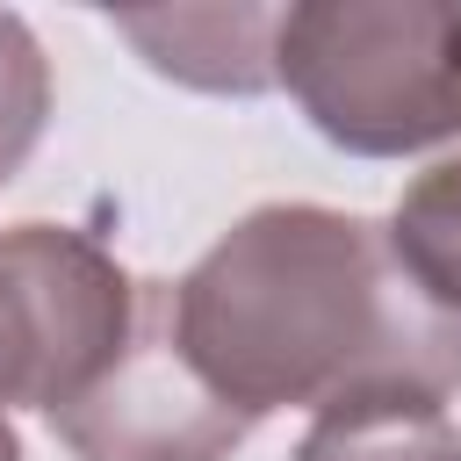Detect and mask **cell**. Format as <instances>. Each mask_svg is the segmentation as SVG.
<instances>
[{
    "instance_id": "52a82bcc",
    "label": "cell",
    "mask_w": 461,
    "mask_h": 461,
    "mask_svg": "<svg viewBox=\"0 0 461 461\" xmlns=\"http://www.w3.org/2000/svg\"><path fill=\"white\" fill-rule=\"evenodd\" d=\"M403 274L418 281V295L447 317H461V144L439 151L403 194H396V216L382 223Z\"/></svg>"
},
{
    "instance_id": "9c48e42d",
    "label": "cell",
    "mask_w": 461,
    "mask_h": 461,
    "mask_svg": "<svg viewBox=\"0 0 461 461\" xmlns=\"http://www.w3.org/2000/svg\"><path fill=\"white\" fill-rule=\"evenodd\" d=\"M0 461H22V439H14V425L0 418Z\"/></svg>"
},
{
    "instance_id": "5b68a950",
    "label": "cell",
    "mask_w": 461,
    "mask_h": 461,
    "mask_svg": "<svg viewBox=\"0 0 461 461\" xmlns=\"http://www.w3.org/2000/svg\"><path fill=\"white\" fill-rule=\"evenodd\" d=\"M122 43L158 79H180L194 94H267L274 86V29L281 7H130L108 14Z\"/></svg>"
},
{
    "instance_id": "6da1fadb",
    "label": "cell",
    "mask_w": 461,
    "mask_h": 461,
    "mask_svg": "<svg viewBox=\"0 0 461 461\" xmlns=\"http://www.w3.org/2000/svg\"><path fill=\"white\" fill-rule=\"evenodd\" d=\"M173 331L252 425L360 396L447 403L461 389V317L418 295L375 216L324 202L245 209L173 281Z\"/></svg>"
},
{
    "instance_id": "277c9868",
    "label": "cell",
    "mask_w": 461,
    "mask_h": 461,
    "mask_svg": "<svg viewBox=\"0 0 461 461\" xmlns=\"http://www.w3.org/2000/svg\"><path fill=\"white\" fill-rule=\"evenodd\" d=\"M72 461H230L252 418L230 411L173 331V281H137V324L122 353L50 411Z\"/></svg>"
},
{
    "instance_id": "3957f363",
    "label": "cell",
    "mask_w": 461,
    "mask_h": 461,
    "mask_svg": "<svg viewBox=\"0 0 461 461\" xmlns=\"http://www.w3.org/2000/svg\"><path fill=\"white\" fill-rule=\"evenodd\" d=\"M137 274L79 223L0 230V418L72 403L130 339Z\"/></svg>"
},
{
    "instance_id": "7a4b0ae2",
    "label": "cell",
    "mask_w": 461,
    "mask_h": 461,
    "mask_svg": "<svg viewBox=\"0 0 461 461\" xmlns=\"http://www.w3.org/2000/svg\"><path fill=\"white\" fill-rule=\"evenodd\" d=\"M274 86L353 158L461 144V0H303L274 29Z\"/></svg>"
},
{
    "instance_id": "8992f818",
    "label": "cell",
    "mask_w": 461,
    "mask_h": 461,
    "mask_svg": "<svg viewBox=\"0 0 461 461\" xmlns=\"http://www.w3.org/2000/svg\"><path fill=\"white\" fill-rule=\"evenodd\" d=\"M288 461H461V425L425 396H360L317 411Z\"/></svg>"
},
{
    "instance_id": "ba28073f",
    "label": "cell",
    "mask_w": 461,
    "mask_h": 461,
    "mask_svg": "<svg viewBox=\"0 0 461 461\" xmlns=\"http://www.w3.org/2000/svg\"><path fill=\"white\" fill-rule=\"evenodd\" d=\"M43 130H50V58L36 29L14 7H0V187L29 166Z\"/></svg>"
}]
</instances>
